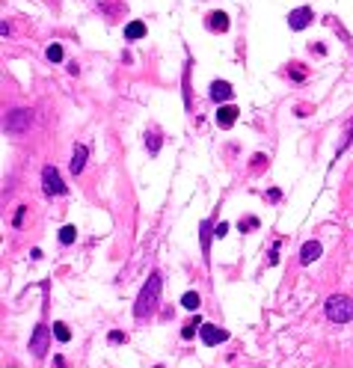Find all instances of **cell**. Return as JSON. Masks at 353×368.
<instances>
[{"mask_svg": "<svg viewBox=\"0 0 353 368\" xmlns=\"http://www.w3.org/2000/svg\"><path fill=\"white\" fill-rule=\"evenodd\" d=\"M160 288H163V276L154 270V273L149 276V282L143 285V291H140L137 303H134V318H137V321H146V318H151V315H154L157 300H160Z\"/></svg>", "mask_w": 353, "mask_h": 368, "instance_id": "6da1fadb", "label": "cell"}, {"mask_svg": "<svg viewBox=\"0 0 353 368\" xmlns=\"http://www.w3.org/2000/svg\"><path fill=\"white\" fill-rule=\"evenodd\" d=\"M327 318H330L333 324H348V321H353V297H348V294H333V297L327 300Z\"/></svg>", "mask_w": 353, "mask_h": 368, "instance_id": "7a4b0ae2", "label": "cell"}, {"mask_svg": "<svg viewBox=\"0 0 353 368\" xmlns=\"http://www.w3.org/2000/svg\"><path fill=\"white\" fill-rule=\"evenodd\" d=\"M30 125H33V110L15 107L12 113H6V134L21 137V134H27V131H30Z\"/></svg>", "mask_w": 353, "mask_h": 368, "instance_id": "3957f363", "label": "cell"}, {"mask_svg": "<svg viewBox=\"0 0 353 368\" xmlns=\"http://www.w3.org/2000/svg\"><path fill=\"white\" fill-rule=\"evenodd\" d=\"M42 190H45V196H62V193H65L62 175H59V169L50 166V163L42 169Z\"/></svg>", "mask_w": 353, "mask_h": 368, "instance_id": "277c9868", "label": "cell"}, {"mask_svg": "<svg viewBox=\"0 0 353 368\" xmlns=\"http://www.w3.org/2000/svg\"><path fill=\"white\" fill-rule=\"evenodd\" d=\"M50 336H53V330H48L45 324H39V327L33 330V339H30V351H33V357H45Z\"/></svg>", "mask_w": 353, "mask_h": 368, "instance_id": "5b68a950", "label": "cell"}, {"mask_svg": "<svg viewBox=\"0 0 353 368\" xmlns=\"http://www.w3.org/2000/svg\"><path fill=\"white\" fill-rule=\"evenodd\" d=\"M199 336H202V342H205L208 348H214V345H220V342L229 339V333L220 330L217 324H202V327H199Z\"/></svg>", "mask_w": 353, "mask_h": 368, "instance_id": "8992f818", "label": "cell"}, {"mask_svg": "<svg viewBox=\"0 0 353 368\" xmlns=\"http://www.w3.org/2000/svg\"><path fill=\"white\" fill-rule=\"evenodd\" d=\"M288 24H291V30H306V27L312 24V9H309V6L294 9V12L288 15Z\"/></svg>", "mask_w": 353, "mask_h": 368, "instance_id": "52a82bcc", "label": "cell"}, {"mask_svg": "<svg viewBox=\"0 0 353 368\" xmlns=\"http://www.w3.org/2000/svg\"><path fill=\"white\" fill-rule=\"evenodd\" d=\"M232 95H235L232 83H226V80H214V83H211V101H214V104L232 101Z\"/></svg>", "mask_w": 353, "mask_h": 368, "instance_id": "ba28073f", "label": "cell"}, {"mask_svg": "<svg viewBox=\"0 0 353 368\" xmlns=\"http://www.w3.org/2000/svg\"><path fill=\"white\" fill-rule=\"evenodd\" d=\"M238 107L235 104H220V110H217V125L220 128H232L235 122H238Z\"/></svg>", "mask_w": 353, "mask_h": 368, "instance_id": "9c48e42d", "label": "cell"}, {"mask_svg": "<svg viewBox=\"0 0 353 368\" xmlns=\"http://www.w3.org/2000/svg\"><path fill=\"white\" fill-rule=\"evenodd\" d=\"M86 158H89V149H86V146H74V155H71L68 169H71L74 175H80V172H83V166H86Z\"/></svg>", "mask_w": 353, "mask_h": 368, "instance_id": "30bf717a", "label": "cell"}, {"mask_svg": "<svg viewBox=\"0 0 353 368\" xmlns=\"http://www.w3.org/2000/svg\"><path fill=\"white\" fill-rule=\"evenodd\" d=\"M315 259H321V244L318 241H306L300 250V264H312Z\"/></svg>", "mask_w": 353, "mask_h": 368, "instance_id": "8fae6325", "label": "cell"}, {"mask_svg": "<svg viewBox=\"0 0 353 368\" xmlns=\"http://www.w3.org/2000/svg\"><path fill=\"white\" fill-rule=\"evenodd\" d=\"M208 30L226 33V30H229V15H226V12H211V15H208Z\"/></svg>", "mask_w": 353, "mask_h": 368, "instance_id": "7c38bea8", "label": "cell"}, {"mask_svg": "<svg viewBox=\"0 0 353 368\" xmlns=\"http://www.w3.org/2000/svg\"><path fill=\"white\" fill-rule=\"evenodd\" d=\"M146 36V24L143 21H128L125 24V39L128 42H137V39H143Z\"/></svg>", "mask_w": 353, "mask_h": 368, "instance_id": "4fadbf2b", "label": "cell"}, {"mask_svg": "<svg viewBox=\"0 0 353 368\" xmlns=\"http://www.w3.org/2000/svg\"><path fill=\"white\" fill-rule=\"evenodd\" d=\"M74 238H77V229H74V226H62V229H59V244H62V247L74 244Z\"/></svg>", "mask_w": 353, "mask_h": 368, "instance_id": "5bb4252c", "label": "cell"}, {"mask_svg": "<svg viewBox=\"0 0 353 368\" xmlns=\"http://www.w3.org/2000/svg\"><path fill=\"white\" fill-rule=\"evenodd\" d=\"M199 229H202V253L208 256V250H211V235H214V232H211V223H208V220H202V226H199Z\"/></svg>", "mask_w": 353, "mask_h": 368, "instance_id": "9a60e30c", "label": "cell"}, {"mask_svg": "<svg viewBox=\"0 0 353 368\" xmlns=\"http://www.w3.org/2000/svg\"><path fill=\"white\" fill-rule=\"evenodd\" d=\"M199 327H202V321H199V315H196V318H190V321L184 324V330H181V339H193Z\"/></svg>", "mask_w": 353, "mask_h": 368, "instance_id": "2e32d148", "label": "cell"}, {"mask_svg": "<svg viewBox=\"0 0 353 368\" xmlns=\"http://www.w3.org/2000/svg\"><path fill=\"white\" fill-rule=\"evenodd\" d=\"M199 303H202V297H199L196 291H187V294L181 297V306H184V309H199Z\"/></svg>", "mask_w": 353, "mask_h": 368, "instance_id": "e0dca14e", "label": "cell"}, {"mask_svg": "<svg viewBox=\"0 0 353 368\" xmlns=\"http://www.w3.org/2000/svg\"><path fill=\"white\" fill-rule=\"evenodd\" d=\"M50 330H53V339H56V342H68V339H71V333H68V327H65L62 321H56Z\"/></svg>", "mask_w": 353, "mask_h": 368, "instance_id": "ac0fdd59", "label": "cell"}, {"mask_svg": "<svg viewBox=\"0 0 353 368\" xmlns=\"http://www.w3.org/2000/svg\"><path fill=\"white\" fill-rule=\"evenodd\" d=\"M45 56H48L50 62H59V59H62V45H56V42H53V45H48Z\"/></svg>", "mask_w": 353, "mask_h": 368, "instance_id": "d6986e66", "label": "cell"}, {"mask_svg": "<svg viewBox=\"0 0 353 368\" xmlns=\"http://www.w3.org/2000/svg\"><path fill=\"white\" fill-rule=\"evenodd\" d=\"M146 146H149V152H151V155H157V152H160V134H154V131H151V134L146 137Z\"/></svg>", "mask_w": 353, "mask_h": 368, "instance_id": "ffe728a7", "label": "cell"}, {"mask_svg": "<svg viewBox=\"0 0 353 368\" xmlns=\"http://www.w3.org/2000/svg\"><path fill=\"white\" fill-rule=\"evenodd\" d=\"M107 342H110V345H125V342H128V336H125L122 330H110V336H107Z\"/></svg>", "mask_w": 353, "mask_h": 368, "instance_id": "44dd1931", "label": "cell"}, {"mask_svg": "<svg viewBox=\"0 0 353 368\" xmlns=\"http://www.w3.org/2000/svg\"><path fill=\"white\" fill-rule=\"evenodd\" d=\"M226 235H229V223H223V220H220V223L214 226V238H226Z\"/></svg>", "mask_w": 353, "mask_h": 368, "instance_id": "7402d4cb", "label": "cell"}, {"mask_svg": "<svg viewBox=\"0 0 353 368\" xmlns=\"http://www.w3.org/2000/svg\"><path fill=\"white\" fill-rule=\"evenodd\" d=\"M244 229H258V220L255 217H247V220H241V232Z\"/></svg>", "mask_w": 353, "mask_h": 368, "instance_id": "603a6c76", "label": "cell"}, {"mask_svg": "<svg viewBox=\"0 0 353 368\" xmlns=\"http://www.w3.org/2000/svg\"><path fill=\"white\" fill-rule=\"evenodd\" d=\"M24 214H27V208L21 205V208L15 211V220H12V223H15V226H21V223H24Z\"/></svg>", "mask_w": 353, "mask_h": 368, "instance_id": "cb8c5ba5", "label": "cell"}, {"mask_svg": "<svg viewBox=\"0 0 353 368\" xmlns=\"http://www.w3.org/2000/svg\"><path fill=\"white\" fill-rule=\"evenodd\" d=\"M53 368H65V360L62 357H53Z\"/></svg>", "mask_w": 353, "mask_h": 368, "instance_id": "d4e9b609", "label": "cell"}]
</instances>
